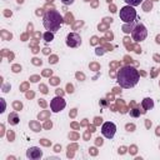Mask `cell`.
Here are the masks:
<instances>
[{
    "instance_id": "cell-1",
    "label": "cell",
    "mask_w": 160,
    "mask_h": 160,
    "mask_svg": "<svg viewBox=\"0 0 160 160\" xmlns=\"http://www.w3.org/2000/svg\"><path fill=\"white\" fill-rule=\"evenodd\" d=\"M139 79H140L139 71L136 70V68H134V66H131V65H125V66H122V68L118 71V75H116L118 84H119L121 88H124V89L134 88V86L139 82Z\"/></svg>"
},
{
    "instance_id": "cell-2",
    "label": "cell",
    "mask_w": 160,
    "mask_h": 160,
    "mask_svg": "<svg viewBox=\"0 0 160 160\" xmlns=\"http://www.w3.org/2000/svg\"><path fill=\"white\" fill-rule=\"evenodd\" d=\"M42 24H44V28L48 30V31H58L60 29V26L62 25V16L60 15V12L58 10H48L45 14H44V18H42Z\"/></svg>"
},
{
    "instance_id": "cell-3",
    "label": "cell",
    "mask_w": 160,
    "mask_h": 160,
    "mask_svg": "<svg viewBox=\"0 0 160 160\" xmlns=\"http://www.w3.org/2000/svg\"><path fill=\"white\" fill-rule=\"evenodd\" d=\"M119 16L124 24L134 22V20L136 19V10L134 9V6H130V5L122 6L119 11Z\"/></svg>"
},
{
    "instance_id": "cell-4",
    "label": "cell",
    "mask_w": 160,
    "mask_h": 160,
    "mask_svg": "<svg viewBox=\"0 0 160 160\" xmlns=\"http://www.w3.org/2000/svg\"><path fill=\"white\" fill-rule=\"evenodd\" d=\"M131 36L135 41H142L148 36V29L142 24H136L131 30Z\"/></svg>"
},
{
    "instance_id": "cell-5",
    "label": "cell",
    "mask_w": 160,
    "mask_h": 160,
    "mask_svg": "<svg viewBox=\"0 0 160 160\" xmlns=\"http://www.w3.org/2000/svg\"><path fill=\"white\" fill-rule=\"evenodd\" d=\"M116 132V125L111 121H106L101 125V134L106 138V139H112L115 136Z\"/></svg>"
},
{
    "instance_id": "cell-6",
    "label": "cell",
    "mask_w": 160,
    "mask_h": 160,
    "mask_svg": "<svg viewBox=\"0 0 160 160\" xmlns=\"http://www.w3.org/2000/svg\"><path fill=\"white\" fill-rule=\"evenodd\" d=\"M66 106V101L62 96H55L51 101H50V109L52 112H59L61 110H64Z\"/></svg>"
},
{
    "instance_id": "cell-7",
    "label": "cell",
    "mask_w": 160,
    "mask_h": 160,
    "mask_svg": "<svg viewBox=\"0 0 160 160\" xmlns=\"http://www.w3.org/2000/svg\"><path fill=\"white\" fill-rule=\"evenodd\" d=\"M81 44V38L76 32H70L66 36V45L69 48H78Z\"/></svg>"
},
{
    "instance_id": "cell-8",
    "label": "cell",
    "mask_w": 160,
    "mask_h": 160,
    "mask_svg": "<svg viewBox=\"0 0 160 160\" xmlns=\"http://www.w3.org/2000/svg\"><path fill=\"white\" fill-rule=\"evenodd\" d=\"M41 156H42V150L38 146H31L26 150V158L30 160H38L41 159Z\"/></svg>"
},
{
    "instance_id": "cell-9",
    "label": "cell",
    "mask_w": 160,
    "mask_h": 160,
    "mask_svg": "<svg viewBox=\"0 0 160 160\" xmlns=\"http://www.w3.org/2000/svg\"><path fill=\"white\" fill-rule=\"evenodd\" d=\"M141 105H142V108H144V109H145V111H146V110H150V109H152V108H154V101H152V99L146 98V99H144V100H142Z\"/></svg>"
},
{
    "instance_id": "cell-10",
    "label": "cell",
    "mask_w": 160,
    "mask_h": 160,
    "mask_svg": "<svg viewBox=\"0 0 160 160\" xmlns=\"http://www.w3.org/2000/svg\"><path fill=\"white\" fill-rule=\"evenodd\" d=\"M8 119H9V120H8V121H9V124H11V125H16V124L19 122V116H18L15 112L10 114Z\"/></svg>"
},
{
    "instance_id": "cell-11",
    "label": "cell",
    "mask_w": 160,
    "mask_h": 160,
    "mask_svg": "<svg viewBox=\"0 0 160 160\" xmlns=\"http://www.w3.org/2000/svg\"><path fill=\"white\" fill-rule=\"evenodd\" d=\"M42 38H44V40L46 41V42H50V41H52L54 40V32L52 31H45L44 32V35H42Z\"/></svg>"
},
{
    "instance_id": "cell-12",
    "label": "cell",
    "mask_w": 160,
    "mask_h": 160,
    "mask_svg": "<svg viewBox=\"0 0 160 160\" xmlns=\"http://www.w3.org/2000/svg\"><path fill=\"white\" fill-rule=\"evenodd\" d=\"M125 2L128 5H130V6H138V5H140L142 2V0H125Z\"/></svg>"
},
{
    "instance_id": "cell-13",
    "label": "cell",
    "mask_w": 160,
    "mask_h": 160,
    "mask_svg": "<svg viewBox=\"0 0 160 160\" xmlns=\"http://www.w3.org/2000/svg\"><path fill=\"white\" fill-rule=\"evenodd\" d=\"M74 1H75V0H61V2H62L64 5H71Z\"/></svg>"
},
{
    "instance_id": "cell-14",
    "label": "cell",
    "mask_w": 160,
    "mask_h": 160,
    "mask_svg": "<svg viewBox=\"0 0 160 160\" xmlns=\"http://www.w3.org/2000/svg\"><path fill=\"white\" fill-rule=\"evenodd\" d=\"M130 114H131L132 116H138V115H139L140 112H139V110H138V109H132V111H131Z\"/></svg>"
},
{
    "instance_id": "cell-15",
    "label": "cell",
    "mask_w": 160,
    "mask_h": 160,
    "mask_svg": "<svg viewBox=\"0 0 160 160\" xmlns=\"http://www.w3.org/2000/svg\"><path fill=\"white\" fill-rule=\"evenodd\" d=\"M1 104H2V110H1V112H4V111H5V101H4V99H1Z\"/></svg>"
}]
</instances>
